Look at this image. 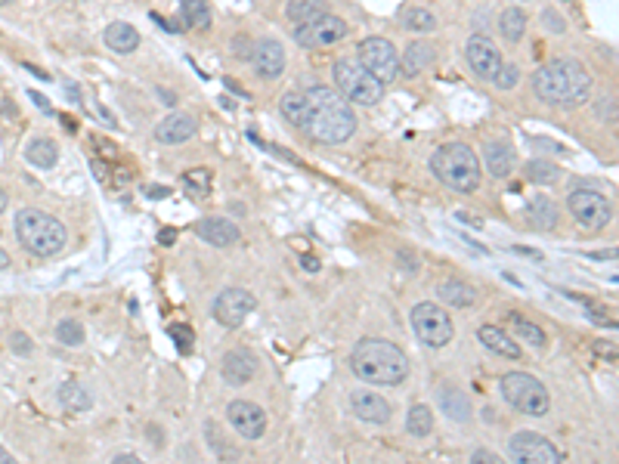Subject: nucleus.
I'll return each instance as SVG.
<instances>
[{"label":"nucleus","mask_w":619,"mask_h":464,"mask_svg":"<svg viewBox=\"0 0 619 464\" xmlns=\"http://www.w3.org/2000/svg\"><path fill=\"white\" fill-rule=\"evenodd\" d=\"M220 375H224L226 384H248V381L258 375V359H254L251 350H230V353L224 356V362H220Z\"/></svg>","instance_id":"19"},{"label":"nucleus","mask_w":619,"mask_h":464,"mask_svg":"<svg viewBox=\"0 0 619 464\" xmlns=\"http://www.w3.org/2000/svg\"><path fill=\"white\" fill-rule=\"evenodd\" d=\"M226 418L235 427V434L245 436V440H260L267 434V412L258 406V402L248 400H233L226 406Z\"/></svg>","instance_id":"14"},{"label":"nucleus","mask_w":619,"mask_h":464,"mask_svg":"<svg viewBox=\"0 0 619 464\" xmlns=\"http://www.w3.org/2000/svg\"><path fill=\"white\" fill-rule=\"evenodd\" d=\"M464 56H468L471 72H474L477 78H483V80H493V75L499 72V65L505 63L499 46H496L487 35L471 38L468 46H464Z\"/></svg>","instance_id":"15"},{"label":"nucleus","mask_w":619,"mask_h":464,"mask_svg":"<svg viewBox=\"0 0 619 464\" xmlns=\"http://www.w3.org/2000/svg\"><path fill=\"white\" fill-rule=\"evenodd\" d=\"M16 239L35 257H56L69 241V232L53 214L35 211V207H22L16 214Z\"/></svg>","instance_id":"5"},{"label":"nucleus","mask_w":619,"mask_h":464,"mask_svg":"<svg viewBox=\"0 0 619 464\" xmlns=\"http://www.w3.org/2000/svg\"><path fill=\"white\" fill-rule=\"evenodd\" d=\"M542 25H545L548 31H555V35L567 31V22H564L561 13H557V10H545V13H542Z\"/></svg>","instance_id":"43"},{"label":"nucleus","mask_w":619,"mask_h":464,"mask_svg":"<svg viewBox=\"0 0 619 464\" xmlns=\"http://www.w3.org/2000/svg\"><path fill=\"white\" fill-rule=\"evenodd\" d=\"M356 63L366 72H372L381 84H390L396 75H400V56H396L394 44L385 38H366L356 46Z\"/></svg>","instance_id":"9"},{"label":"nucleus","mask_w":619,"mask_h":464,"mask_svg":"<svg viewBox=\"0 0 619 464\" xmlns=\"http://www.w3.org/2000/svg\"><path fill=\"white\" fill-rule=\"evenodd\" d=\"M403 29L425 35V31H434L437 29V16L430 10H425V6H409V10L403 13Z\"/></svg>","instance_id":"34"},{"label":"nucleus","mask_w":619,"mask_h":464,"mask_svg":"<svg viewBox=\"0 0 619 464\" xmlns=\"http://www.w3.org/2000/svg\"><path fill=\"white\" fill-rule=\"evenodd\" d=\"M199 133V121L190 112H171L158 127H155V139L165 146H180Z\"/></svg>","instance_id":"17"},{"label":"nucleus","mask_w":619,"mask_h":464,"mask_svg":"<svg viewBox=\"0 0 619 464\" xmlns=\"http://www.w3.org/2000/svg\"><path fill=\"white\" fill-rule=\"evenodd\" d=\"M567 207H570V214H573L576 224H580L582 230H591V232L604 230V226L614 220V205H610L601 192H591V190L570 192Z\"/></svg>","instance_id":"10"},{"label":"nucleus","mask_w":619,"mask_h":464,"mask_svg":"<svg viewBox=\"0 0 619 464\" xmlns=\"http://www.w3.org/2000/svg\"><path fill=\"white\" fill-rule=\"evenodd\" d=\"M326 10H328L326 0H292L285 13H288V19L298 25V22H307V19L319 16V13H326Z\"/></svg>","instance_id":"36"},{"label":"nucleus","mask_w":619,"mask_h":464,"mask_svg":"<svg viewBox=\"0 0 619 464\" xmlns=\"http://www.w3.org/2000/svg\"><path fill=\"white\" fill-rule=\"evenodd\" d=\"M69 99H72V103H81V93H78L75 84H69Z\"/></svg>","instance_id":"60"},{"label":"nucleus","mask_w":619,"mask_h":464,"mask_svg":"<svg viewBox=\"0 0 619 464\" xmlns=\"http://www.w3.org/2000/svg\"><path fill=\"white\" fill-rule=\"evenodd\" d=\"M25 158H29V165L40 167V171H50V167L59 161V149H56V143H53V139L38 137V139H31V143H29Z\"/></svg>","instance_id":"29"},{"label":"nucleus","mask_w":619,"mask_h":464,"mask_svg":"<svg viewBox=\"0 0 619 464\" xmlns=\"http://www.w3.org/2000/svg\"><path fill=\"white\" fill-rule=\"evenodd\" d=\"M530 224L542 232H551L557 226V205L545 195H536L533 205H530Z\"/></svg>","instance_id":"30"},{"label":"nucleus","mask_w":619,"mask_h":464,"mask_svg":"<svg viewBox=\"0 0 619 464\" xmlns=\"http://www.w3.org/2000/svg\"><path fill=\"white\" fill-rule=\"evenodd\" d=\"M430 171L453 192L471 195L480 186V158L468 143H446L430 155Z\"/></svg>","instance_id":"4"},{"label":"nucleus","mask_w":619,"mask_h":464,"mask_svg":"<svg viewBox=\"0 0 619 464\" xmlns=\"http://www.w3.org/2000/svg\"><path fill=\"white\" fill-rule=\"evenodd\" d=\"M483 161H487V171L502 180L514 171L517 158H514V149H511L508 143H502V139H489V143L483 146Z\"/></svg>","instance_id":"21"},{"label":"nucleus","mask_w":619,"mask_h":464,"mask_svg":"<svg viewBox=\"0 0 619 464\" xmlns=\"http://www.w3.org/2000/svg\"><path fill=\"white\" fill-rule=\"evenodd\" d=\"M589 257H595V260H614L616 251H591Z\"/></svg>","instance_id":"53"},{"label":"nucleus","mask_w":619,"mask_h":464,"mask_svg":"<svg viewBox=\"0 0 619 464\" xmlns=\"http://www.w3.org/2000/svg\"><path fill=\"white\" fill-rule=\"evenodd\" d=\"M25 69H29V72H31V75H38L40 80H47V78H50V75H47V72H40V69H38V65H25Z\"/></svg>","instance_id":"59"},{"label":"nucleus","mask_w":619,"mask_h":464,"mask_svg":"<svg viewBox=\"0 0 619 464\" xmlns=\"http://www.w3.org/2000/svg\"><path fill=\"white\" fill-rule=\"evenodd\" d=\"M161 241H165V245H171V241H174V230H165V232H161Z\"/></svg>","instance_id":"62"},{"label":"nucleus","mask_w":619,"mask_h":464,"mask_svg":"<svg viewBox=\"0 0 619 464\" xmlns=\"http://www.w3.org/2000/svg\"><path fill=\"white\" fill-rule=\"evenodd\" d=\"M304 270L307 273H316V270H319V260H316V257H304Z\"/></svg>","instance_id":"54"},{"label":"nucleus","mask_w":619,"mask_h":464,"mask_svg":"<svg viewBox=\"0 0 619 464\" xmlns=\"http://www.w3.org/2000/svg\"><path fill=\"white\" fill-rule=\"evenodd\" d=\"M437 402H440V409H443V412H446L453 421H471V412H474V409H471V400L462 393L459 387L443 384L440 393H437Z\"/></svg>","instance_id":"24"},{"label":"nucleus","mask_w":619,"mask_h":464,"mask_svg":"<svg viewBox=\"0 0 619 464\" xmlns=\"http://www.w3.org/2000/svg\"><path fill=\"white\" fill-rule=\"evenodd\" d=\"M350 409L360 421H369V425H387L390 421V406L385 396L372 393V390H353L350 393Z\"/></svg>","instance_id":"18"},{"label":"nucleus","mask_w":619,"mask_h":464,"mask_svg":"<svg viewBox=\"0 0 619 464\" xmlns=\"http://www.w3.org/2000/svg\"><path fill=\"white\" fill-rule=\"evenodd\" d=\"M106 46L109 50H115V53H133L140 46V35H137V29L133 25H127V22H112L109 29H106Z\"/></svg>","instance_id":"27"},{"label":"nucleus","mask_w":619,"mask_h":464,"mask_svg":"<svg viewBox=\"0 0 619 464\" xmlns=\"http://www.w3.org/2000/svg\"><path fill=\"white\" fill-rule=\"evenodd\" d=\"M527 177L539 186H551V183H557V177H561V167L551 165V161H530Z\"/></svg>","instance_id":"38"},{"label":"nucleus","mask_w":619,"mask_h":464,"mask_svg":"<svg viewBox=\"0 0 619 464\" xmlns=\"http://www.w3.org/2000/svg\"><path fill=\"white\" fill-rule=\"evenodd\" d=\"M158 99H161V103H167V105L177 103V97H174V93H167V90H158Z\"/></svg>","instance_id":"55"},{"label":"nucleus","mask_w":619,"mask_h":464,"mask_svg":"<svg viewBox=\"0 0 619 464\" xmlns=\"http://www.w3.org/2000/svg\"><path fill=\"white\" fill-rule=\"evenodd\" d=\"M195 232H199L201 241H208V245H214V248H230L242 239L239 226L230 224V220H224V217L199 220V224H195Z\"/></svg>","instance_id":"20"},{"label":"nucleus","mask_w":619,"mask_h":464,"mask_svg":"<svg viewBox=\"0 0 619 464\" xmlns=\"http://www.w3.org/2000/svg\"><path fill=\"white\" fill-rule=\"evenodd\" d=\"M517 80H521V69H517L514 63H502L499 72L493 75V84L499 87V90H514Z\"/></svg>","instance_id":"41"},{"label":"nucleus","mask_w":619,"mask_h":464,"mask_svg":"<svg viewBox=\"0 0 619 464\" xmlns=\"http://www.w3.org/2000/svg\"><path fill=\"white\" fill-rule=\"evenodd\" d=\"M180 22H183L186 29L208 31L214 22L211 4H208V0H180Z\"/></svg>","instance_id":"25"},{"label":"nucleus","mask_w":619,"mask_h":464,"mask_svg":"<svg viewBox=\"0 0 619 464\" xmlns=\"http://www.w3.org/2000/svg\"><path fill=\"white\" fill-rule=\"evenodd\" d=\"M29 97H31V103H35V105H40V112H44V115H53V105H50V103H47V97H44V93L31 90V93H29Z\"/></svg>","instance_id":"48"},{"label":"nucleus","mask_w":619,"mask_h":464,"mask_svg":"<svg viewBox=\"0 0 619 464\" xmlns=\"http://www.w3.org/2000/svg\"><path fill=\"white\" fill-rule=\"evenodd\" d=\"M440 300L443 304H449V307H471L477 300V291L471 285H464V282L459 279H449V282H443L440 285Z\"/></svg>","instance_id":"32"},{"label":"nucleus","mask_w":619,"mask_h":464,"mask_svg":"<svg viewBox=\"0 0 619 464\" xmlns=\"http://www.w3.org/2000/svg\"><path fill=\"white\" fill-rule=\"evenodd\" d=\"M477 338H480L483 347L505 356V359H521V347H517V341L511 338L508 332H502L499 325H480L477 328Z\"/></svg>","instance_id":"22"},{"label":"nucleus","mask_w":619,"mask_h":464,"mask_svg":"<svg viewBox=\"0 0 619 464\" xmlns=\"http://www.w3.org/2000/svg\"><path fill=\"white\" fill-rule=\"evenodd\" d=\"M567 298H573V300H580L582 307H589V319L595 322V325H610V328L616 325V319H614V316H610V309H607V307L595 304V300H589V298H580V294H570V291H567Z\"/></svg>","instance_id":"40"},{"label":"nucleus","mask_w":619,"mask_h":464,"mask_svg":"<svg viewBox=\"0 0 619 464\" xmlns=\"http://www.w3.org/2000/svg\"><path fill=\"white\" fill-rule=\"evenodd\" d=\"M56 338H59V344H65V347H81L84 344V328H81V322L75 319H63L56 325Z\"/></svg>","instance_id":"39"},{"label":"nucleus","mask_w":619,"mask_h":464,"mask_svg":"<svg viewBox=\"0 0 619 464\" xmlns=\"http://www.w3.org/2000/svg\"><path fill=\"white\" fill-rule=\"evenodd\" d=\"M332 78L338 93L347 99V103L356 105H378L381 97H385V84L372 75V72L362 69L356 59H338L332 65Z\"/></svg>","instance_id":"6"},{"label":"nucleus","mask_w":619,"mask_h":464,"mask_svg":"<svg viewBox=\"0 0 619 464\" xmlns=\"http://www.w3.org/2000/svg\"><path fill=\"white\" fill-rule=\"evenodd\" d=\"M412 328H415V338H419L425 347H434V350L446 347L449 341L455 338V328H453L449 313H443V307L430 304V300H425V304H415Z\"/></svg>","instance_id":"8"},{"label":"nucleus","mask_w":619,"mask_h":464,"mask_svg":"<svg viewBox=\"0 0 619 464\" xmlns=\"http://www.w3.org/2000/svg\"><path fill=\"white\" fill-rule=\"evenodd\" d=\"M251 65L260 78H279L285 72V50L279 40H254L251 46Z\"/></svg>","instance_id":"16"},{"label":"nucleus","mask_w":619,"mask_h":464,"mask_svg":"<svg viewBox=\"0 0 619 464\" xmlns=\"http://www.w3.org/2000/svg\"><path fill=\"white\" fill-rule=\"evenodd\" d=\"M430 63H434V46H430L428 40H412L400 59V72L406 78H415V75H421Z\"/></svg>","instance_id":"23"},{"label":"nucleus","mask_w":619,"mask_h":464,"mask_svg":"<svg viewBox=\"0 0 619 464\" xmlns=\"http://www.w3.org/2000/svg\"><path fill=\"white\" fill-rule=\"evenodd\" d=\"M4 270H10V254L0 248V273H4Z\"/></svg>","instance_id":"57"},{"label":"nucleus","mask_w":619,"mask_h":464,"mask_svg":"<svg viewBox=\"0 0 619 464\" xmlns=\"http://www.w3.org/2000/svg\"><path fill=\"white\" fill-rule=\"evenodd\" d=\"M533 90L548 105H582L591 97V75L576 59H551L536 69Z\"/></svg>","instance_id":"3"},{"label":"nucleus","mask_w":619,"mask_h":464,"mask_svg":"<svg viewBox=\"0 0 619 464\" xmlns=\"http://www.w3.org/2000/svg\"><path fill=\"white\" fill-rule=\"evenodd\" d=\"M598 118L614 124V121H616V103H614V99H601V103H598Z\"/></svg>","instance_id":"46"},{"label":"nucleus","mask_w":619,"mask_h":464,"mask_svg":"<svg viewBox=\"0 0 619 464\" xmlns=\"http://www.w3.org/2000/svg\"><path fill=\"white\" fill-rule=\"evenodd\" d=\"M499 387H502L505 402H508L511 409H517L521 415H533V418L548 415L551 396H548V390L542 387V381L533 378V375L508 372V375H502Z\"/></svg>","instance_id":"7"},{"label":"nucleus","mask_w":619,"mask_h":464,"mask_svg":"<svg viewBox=\"0 0 619 464\" xmlns=\"http://www.w3.org/2000/svg\"><path fill=\"white\" fill-rule=\"evenodd\" d=\"M254 307H258V300H254L251 291H245V288H226L214 300V319L224 328H239L254 313Z\"/></svg>","instance_id":"13"},{"label":"nucleus","mask_w":619,"mask_h":464,"mask_svg":"<svg viewBox=\"0 0 619 464\" xmlns=\"http://www.w3.org/2000/svg\"><path fill=\"white\" fill-rule=\"evenodd\" d=\"M93 173H97L99 180H106V167H103V161H93Z\"/></svg>","instance_id":"58"},{"label":"nucleus","mask_w":619,"mask_h":464,"mask_svg":"<svg viewBox=\"0 0 619 464\" xmlns=\"http://www.w3.org/2000/svg\"><path fill=\"white\" fill-rule=\"evenodd\" d=\"M251 46H254V40H248L245 35L233 38V53H235V56L248 59V56H251Z\"/></svg>","instance_id":"45"},{"label":"nucleus","mask_w":619,"mask_h":464,"mask_svg":"<svg viewBox=\"0 0 619 464\" xmlns=\"http://www.w3.org/2000/svg\"><path fill=\"white\" fill-rule=\"evenodd\" d=\"M167 334L174 338V344H177L180 353H190L195 338H192V328L190 325H180V322H174V325H167Z\"/></svg>","instance_id":"42"},{"label":"nucleus","mask_w":619,"mask_h":464,"mask_svg":"<svg viewBox=\"0 0 619 464\" xmlns=\"http://www.w3.org/2000/svg\"><path fill=\"white\" fill-rule=\"evenodd\" d=\"M499 31L508 44H517V40L523 38V31H527V13H523L521 6H508L499 16Z\"/></svg>","instance_id":"31"},{"label":"nucleus","mask_w":619,"mask_h":464,"mask_svg":"<svg viewBox=\"0 0 619 464\" xmlns=\"http://www.w3.org/2000/svg\"><path fill=\"white\" fill-rule=\"evenodd\" d=\"M183 186L192 198H205L211 192V171L208 167H192V171L183 173Z\"/></svg>","instance_id":"37"},{"label":"nucleus","mask_w":619,"mask_h":464,"mask_svg":"<svg viewBox=\"0 0 619 464\" xmlns=\"http://www.w3.org/2000/svg\"><path fill=\"white\" fill-rule=\"evenodd\" d=\"M508 455L517 464H557L561 461V449L551 440H545L542 434L533 430H521L508 440Z\"/></svg>","instance_id":"12"},{"label":"nucleus","mask_w":619,"mask_h":464,"mask_svg":"<svg viewBox=\"0 0 619 464\" xmlns=\"http://www.w3.org/2000/svg\"><path fill=\"white\" fill-rule=\"evenodd\" d=\"M350 368L356 378L375 387H396L409 378L406 353L381 338H366L350 350Z\"/></svg>","instance_id":"2"},{"label":"nucleus","mask_w":619,"mask_h":464,"mask_svg":"<svg viewBox=\"0 0 619 464\" xmlns=\"http://www.w3.org/2000/svg\"><path fill=\"white\" fill-rule=\"evenodd\" d=\"M406 430H409V436H428L430 430H434V412H430L428 406H412L409 409V415H406Z\"/></svg>","instance_id":"35"},{"label":"nucleus","mask_w":619,"mask_h":464,"mask_svg":"<svg viewBox=\"0 0 619 464\" xmlns=\"http://www.w3.org/2000/svg\"><path fill=\"white\" fill-rule=\"evenodd\" d=\"M56 400L63 402L65 412H87V409L93 406L90 393H87V387H81L78 381H65V384H59V393Z\"/></svg>","instance_id":"28"},{"label":"nucleus","mask_w":619,"mask_h":464,"mask_svg":"<svg viewBox=\"0 0 619 464\" xmlns=\"http://www.w3.org/2000/svg\"><path fill=\"white\" fill-rule=\"evenodd\" d=\"M167 186H146V195H149V198H167Z\"/></svg>","instance_id":"50"},{"label":"nucleus","mask_w":619,"mask_h":464,"mask_svg":"<svg viewBox=\"0 0 619 464\" xmlns=\"http://www.w3.org/2000/svg\"><path fill=\"white\" fill-rule=\"evenodd\" d=\"M455 220H464V224H468V226H477V230H483V220L471 217L468 211H459V214H455Z\"/></svg>","instance_id":"49"},{"label":"nucleus","mask_w":619,"mask_h":464,"mask_svg":"<svg viewBox=\"0 0 619 464\" xmlns=\"http://www.w3.org/2000/svg\"><path fill=\"white\" fill-rule=\"evenodd\" d=\"M508 325H511V332H514V338L530 341L533 347H545V332L536 325V322L523 319L521 313H508Z\"/></svg>","instance_id":"33"},{"label":"nucleus","mask_w":619,"mask_h":464,"mask_svg":"<svg viewBox=\"0 0 619 464\" xmlns=\"http://www.w3.org/2000/svg\"><path fill=\"white\" fill-rule=\"evenodd\" d=\"M344 38H347V22L341 16H332L328 10L307 19V22L294 25V40L301 46H335Z\"/></svg>","instance_id":"11"},{"label":"nucleus","mask_w":619,"mask_h":464,"mask_svg":"<svg viewBox=\"0 0 619 464\" xmlns=\"http://www.w3.org/2000/svg\"><path fill=\"white\" fill-rule=\"evenodd\" d=\"M279 112L285 115L288 124H294L298 131L307 127V118H310V103H307V93L304 90H292L279 99Z\"/></svg>","instance_id":"26"},{"label":"nucleus","mask_w":619,"mask_h":464,"mask_svg":"<svg viewBox=\"0 0 619 464\" xmlns=\"http://www.w3.org/2000/svg\"><path fill=\"white\" fill-rule=\"evenodd\" d=\"M112 461H115V464H137L140 461V455H115V459H112Z\"/></svg>","instance_id":"52"},{"label":"nucleus","mask_w":619,"mask_h":464,"mask_svg":"<svg viewBox=\"0 0 619 464\" xmlns=\"http://www.w3.org/2000/svg\"><path fill=\"white\" fill-rule=\"evenodd\" d=\"M304 93H307V103H310V118H307L304 133H310L316 143H326V146H338V143H344V139L353 137L356 115L338 90L316 84Z\"/></svg>","instance_id":"1"},{"label":"nucleus","mask_w":619,"mask_h":464,"mask_svg":"<svg viewBox=\"0 0 619 464\" xmlns=\"http://www.w3.org/2000/svg\"><path fill=\"white\" fill-rule=\"evenodd\" d=\"M471 461L474 464H499L502 459L496 452H489V449H477V452L471 455Z\"/></svg>","instance_id":"47"},{"label":"nucleus","mask_w":619,"mask_h":464,"mask_svg":"<svg viewBox=\"0 0 619 464\" xmlns=\"http://www.w3.org/2000/svg\"><path fill=\"white\" fill-rule=\"evenodd\" d=\"M10 350L19 356H29L31 353V338L25 332H13L10 334Z\"/></svg>","instance_id":"44"},{"label":"nucleus","mask_w":619,"mask_h":464,"mask_svg":"<svg viewBox=\"0 0 619 464\" xmlns=\"http://www.w3.org/2000/svg\"><path fill=\"white\" fill-rule=\"evenodd\" d=\"M0 464H13V455H10V452H6V449H4V446H0Z\"/></svg>","instance_id":"61"},{"label":"nucleus","mask_w":619,"mask_h":464,"mask_svg":"<svg viewBox=\"0 0 619 464\" xmlns=\"http://www.w3.org/2000/svg\"><path fill=\"white\" fill-rule=\"evenodd\" d=\"M517 254H527V257H536V260H542V254L539 251H533V248H514Z\"/></svg>","instance_id":"56"},{"label":"nucleus","mask_w":619,"mask_h":464,"mask_svg":"<svg viewBox=\"0 0 619 464\" xmlns=\"http://www.w3.org/2000/svg\"><path fill=\"white\" fill-rule=\"evenodd\" d=\"M6 201H10V198H6V192H4V190H0V214H4V211H6Z\"/></svg>","instance_id":"63"},{"label":"nucleus","mask_w":619,"mask_h":464,"mask_svg":"<svg viewBox=\"0 0 619 464\" xmlns=\"http://www.w3.org/2000/svg\"><path fill=\"white\" fill-rule=\"evenodd\" d=\"M6 4H13V0H0V6H6Z\"/></svg>","instance_id":"64"},{"label":"nucleus","mask_w":619,"mask_h":464,"mask_svg":"<svg viewBox=\"0 0 619 464\" xmlns=\"http://www.w3.org/2000/svg\"><path fill=\"white\" fill-rule=\"evenodd\" d=\"M595 353L607 356V359H616V350L610 347V344H601V341H598V344H595Z\"/></svg>","instance_id":"51"}]
</instances>
